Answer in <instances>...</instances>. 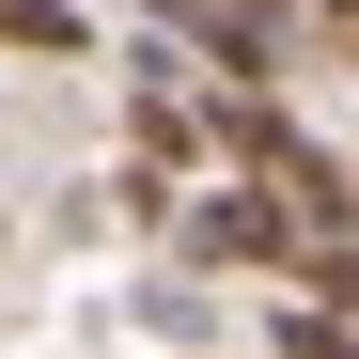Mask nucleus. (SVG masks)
Returning <instances> with one entry per match:
<instances>
[{
	"instance_id": "f257e3e1",
	"label": "nucleus",
	"mask_w": 359,
	"mask_h": 359,
	"mask_svg": "<svg viewBox=\"0 0 359 359\" xmlns=\"http://www.w3.org/2000/svg\"><path fill=\"white\" fill-rule=\"evenodd\" d=\"M188 266H297V203L250 188V172L203 188V203H188Z\"/></svg>"
},
{
	"instance_id": "f03ea898",
	"label": "nucleus",
	"mask_w": 359,
	"mask_h": 359,
	"mask_svg": "<svg viewBox=\"0 0 359 359\" xmlns=\"http://www.w3.org/2000/svg\"><path fill=\"white\" fill-rule=\"evenodd\" d=\"M0 47H32V63H79V47H94V16H79V0H0Z\"/></svg>"
},
{
	"instance_id": "7ed1b4c3",
	"label": "nucleus",
	"mask_w": 359,
	"mask_h": 359,
	"mask_svg": "<svg viewBox=\"0 0 359 359\" xmlns=\"http://www.w3.org/2000/svg\"><path fill=\"white\" fill-rule=\"evenodd\" d=\"M126 126H141V172H172V156H203V109L172 94V79H141V109H126Z\"/></svg>"
},
{
	"instance_id": "20e7f679",
	"label": "nucleus",
	"mask_w": 359,
	"mask_h": 359,
	"mask_svg": "<svg viewBox=\"0 0 359 359\" xmlns=\"http://www.w3.org/2000/svg\"><path fill=\"white\" fill-rule=\"evenodd\" d=\"M281 359H359V344H344V313H297V328H281Z\"/></svg>"
},
{
	"instance_id": "39448f33",
	"label": "nucleus",
	"mask_w": 359,
	"mask_h": 359,
	"mask_svg": "<svg viewBox=\"0 0 359 359\" xmlns=\"http://www.w3.org/2000/svg\"><path fill=\"white\" fill-rule=\"evenodd\" d=\"M313 32H328V47H344V63H359V0H313Z\"/></svg>"
}]
</instances>
